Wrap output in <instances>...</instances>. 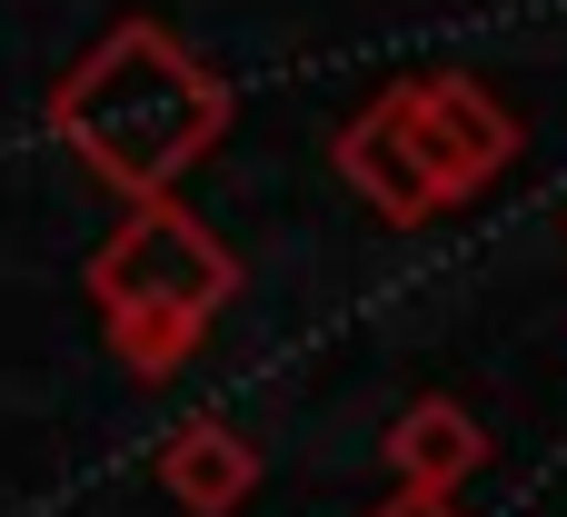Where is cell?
<instances>
[{
    "label": "cell",
    "mask_w": 567,
    "mask_h": 517,
    "mask_svg": "<svg viewBox=\"0 0 567 517\" xmlns=\"http://www.w3.org/2000/svg\"><path fill=\"white\" fill-rule=\"evenodd\" d=\"M50 120H60V139H70L110 189L159 199V189L229 130V80H219L209 60H189L169 30L130 20V30H110V40L60 80Z\"/></svg>",
    "instance_id": "1"
},
{
    "label": "cell",
    "mask_w": 567,
    "mask_h": 517,
    "mask_svg": "<svg viewBox=\"0 0 567 517\" xmlns=\"http://www.w3.org/2000/svg\"><path fill=\"white\" fill-rule=\"evenodd\" d=\"M90 289H100V329H110V349H120L140 379H159V369H179V359L199 349L209 309L239 289V259H229L189 209L140 199V219L90 259Z\"/></svg>",
    "instance_id": "2"
},
{
    "label": "cell",
    "mask_w": 567,
    "mask_h": 517,
    "mask_svg": "<svg viewBox=\"0 0 567 517\" xmlns=\"http://www.w3.org/2000/svg\"><path fill=\"white\" fill-rule=\"evenodd\" d=\"M379 110L399 120V139H409V159H419V179H429V199H439V209H449V199H468V189H488V179H498V159L518 149L508 110H498L478 80H399Z\"/></svg>",
    "instance_id": "3"
},
{
    "label": "cell",
    "mask_w": 567,
    "mask_h": 517,
    "mask_svg": "<svg viewBox=\"0 0 567 517\" xmlns=\"http://www.w3.org/2000/svg\"><path fill=\"white\" fill-rule=\"evenodd\" d=\"M339 179L389 219V229H419L439 199H429V179H419V159H409V139H399V120L389 110H359L349 130H339Z\"/></svg>",
    "instance_id": "4"
},
{
    "label": "cell",
    "mask_w": 567,
    "mask_h": 517,
    "mask_svg": "<svg viewBox=\"0 0 567 517\" xmlns=\"http://www.w3.org/2000/svg\"><path fill=\"white\" fill-rule=\"evenodd\" d=\"M389 468H399V488L449 498V488L478 468V418H468L458 399H419V409L389 428Z\"/></svg>",
    "instance_id": "5"
},
{
    "label": "cell",
    "mask_w": 567,
    "mask_h": 517,
    "mask_svg": "<svg viewBox=\"0 0 567 517\" xmlns=\"http://www.w3.org/2000/svg\"><path fill=\"white\" fill-rule=\"evenodd\" d=\"M159 478H169V498L179 508H199V517H219V508H239L249 498V448L229 438V428H179L169 448H159Z\"/></svg>",
    "instance_id": "6"
},
{
    "label": "cell",
    "mask_w": 567,
    "mask_h": 517,
    "mask_svg": "<svg viewBox=\"0 0 567 517\" xmlns=\"http://www.w3.org/2000/svg\"><path fill=\"white\" fill-rule=\"evenodd\" d=\"M379 517H458V508H449V498H429V488H399Z\"/></svg>",
    "instance_id": "7"
}]
</instances>
